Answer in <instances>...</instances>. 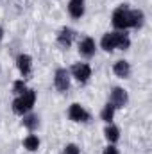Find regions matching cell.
Instances as JSON below:
<instances>
[{
	"instance_id": "23",
	"label": "cell",
	"mask_w": 152,
	"mask_h": 154,
	"mask_svg": "<svg viewBox=\"0 0 152 154\" xmlns=\"http://www.w3.org/2000/svg\"><path fill=\"white\" fill-rule=\"evenodd\" d=\"M0 72H2V68H0Z\"/></svg>"
},
{
	"instance_id": "11",
	"label": "cell",
	"mask_w": 152,
	"mask_h": 154,
	"mask_svg": "<svg viewBox=\"0 0 152 154\" xmlns=\"http://www.w3.org/2000/svg\"><path fill=\"white\" fill-rule=\"evenodd\" d=\"M113 72H114V75H118V77H122V79H127V77L131 75V65L127 63V61H116L113 65Z\"/></svg>"
},
{
	"instance_id": "6",
	"label": "cell",
	"mask_w": 152,
	"mask_h": 154,
	"mask_svg": "<svg viewBox=\"0 0 152 154\" xmlns=\"http://www.w3.org/2000/svg\"><path fill=\"white\" fill-rule=\"evenodd\" d=\"M68 116L74 122H88L90 120V113L81 106V104H72L68 109Z\"/></svg>"
},
{
	"instance_id": "21",
	"label": "cell",
	"mask_w": 152,
	"mask_h": 154,
	"mask_svg": "<svg viewBox=\"0 0 152 154\" xmlns=\"http://www.w3.org/2000/svg\"><path fill=\"white\" fill-rule=\"evenodd\" d=\"M104 154H120V152H118V149H116L114 145H108V147L104 149Z\"/></svg>"
},
{
	"instance_id": "10",
	"label": "cell",
	"mask_w": 152,
	"mask_h": 154,
	"mask_svg": "<svg viewBox=\"0 0 152 154\" xmlns=\"http://www.w3.org/2000/svg\"><path fill=\"white\" fill-rule=\"evenodd\" d=\"M79 52L84 57H91L95 54V39L93 38H84L79 43Z\"/></svg>"
},
{
	"instance_id": "8",
	"label": "cell",
	"mask_w": 152,
	"mask_h": 154,
	"mask_svg": "<svg viewBox=\"0 0 152 154\" xmlns=\"http://www.w3.org/2000/svg\"><path fill=\"white\" fill-rule=\"evenodd\" d=\"M74 38H75V31H74V29H70V27L61 29V31H59V34H57V41H59V45H61V47H65V48H68V47L72 45Z\"/></svg>"
},
{
	"instance_id": "13",
	"label": "cell",
	"mask_w": 152,
	"mask_h": 154,
	"mask_svg": "<svg viewBox=\"0 0 152 154\" xmlns=\"http://www.w3.org/2000/svg\"><path fill=\"white\" fill-rule=\"evenodd\" d=\"M143 22H145L143 11H141V9H132V11H131V27L140 29V27L143 25Z\"/></svg>"
},
{
	"instance_id": "17",
	"label": "cell",
	"mask_w": 152,
	"mask_h": 154,
	"mask_svg": "<svg viewBox=\"0 0 152 154\" xmlns=\"http://www.w3.org/2000/svg\"><path fill=\"white\" fill-rule=\"evenodd\" d=\"M113 116H114V108L108 102L106 106H104V109L100 111V118L104 120V122H108V124H111V120H113Z\"/></svg>"
},
{
	"instance_id": "16",
	"label": "cell",
	"mask_w": 152,
	"mask_h": 154,
	"mask_svg": "<svg viewBox=\"0 0 152 154\" xmlns=\"http://www.w3.org/2000/svg\"><path fill=\"white\" fill-rule=\"evenodd\" d=\"M22 124H23V125H25L29 131H34V129L39 125V118H38L36 115H23Z\"/></svg>"
},
{
	"instance_id": "18",
	"label": "cell",
	"mask_w": 152,
	"mask_h": 154,
	"mask_svg": "<svg viewBox=\"0 0 152 154\" xmlns=\"http://www.w3.org/2000/svg\"><path fill=\"white\" fill-rule=\"evenodd\" d=\"M131 47V39L127 34H123V32H120L118 34V45H116V48H120V50H127Z\"/></svg>"
},
{
	"instance_id": "20",
	"label": "cell",
	"mask_w": 152,
	"mask_h": 154,
	"mask_svg": "<svg viewBox=\"0 0 152 154\" xmlns=\"http://www.w3.org/2000/svg\"><path fill=\"white\" fill-rule=\"evenodd\" d=\"M63 154H81V151H79V147H77L75 143H68V145L65 147Z\"/></svg>"
},
{
	"instance_id": "1",
	"label": "cell",
	"mask_w": 152,
	"mask_h": 154,
	"mask_svg": "<svg viewBox=\"0 0 152 154\" xmlns=\"http://www.w3.org/2000/svg\"><path fill=\"white\" fill-rule=\"evenodd\" d=\"M34 102H36V91L34 90H25L22 95H18L13 100V111L16 115L23 116L34 108Z\"/></svg>"
},
{
	"instance_id": "3",
	"label": "cell",
	"mask_w": 152,
	"mask_h": 154,
	"mask_svg": "<svg viewBox=\"0 0 152 154\" xmlns=\"http://www.w3.org/2000/svg\"><path fill=\"white\" fill-rule=\"evenodd\" d=\"M129 102V95L123 88H113L111 90V97H109V104L113 106L114 109H120L123 108L125 104Z\"/></svg>"
},
{
	"instance_id": "5",
	"label": "cell",
	"mask_w": 152,
	"mask_h": 154,
	"mask_svg": "<svg viewBox=\"0 0 152 154\" xmlns=\"http://www.w3.org/2000/svg\"><path fill=\"white\" fill-rule=\"evenodd\" d=\"M70 74L75 77L79 82H86L90 77H91V66L86 65V63H75L70 70Z\"/></svg>"
},
{
	"instance_id": "7",
	"label": "cell",
	"mask_w": 152,
	"mask_h": 154,
	"mask_svg": "<svg viewBox=\"0 0 152 154\" xmlns=\"http://www.w3.org/2000/svg\"><path fill=\"white\" fill-rule=\"evenodd\" d=\"M16 66H18L20 74L23 77L29 75L31 70H32V57H31L29 54H20V56L16 57Z\"/></svg>"
},
{
	"instance_id": "19",
	"label": "cell",
	"mask_w": 152,
	"mask_h": 154,
	"mask_svg": "<svg viewBox=\"0 0 152 154\" xmlns=\"http://www.w3.org/2000/svg\"><path fill=\"white\" fill-rule=\"evenodd\" d=\"M25 90H27V86H25V81H23V79H20V81H14V82H13V93L22 95Z\"/></svg>"
},
{
	"instance_id": "15",
	"label": "cell",
	"mask_w": 152,
	"mask_h": 154,
	"mask_svg": "<svg viewBox=\"0 0 152 154\" xmlns=\"http://www.w3.org/2000/svg\"><path fill=\"white\" fill-rule=\"evenodd\" d=\"M23 147H25L27 151H31V152L38 151L39 149V138L36 136V134H29V136L23 140Z\"/></svg>"
},
{
	"instance_id": "14",
	"label": "cell",
	"mask_w": 152,
	"mask_h": 154,
	"mask_svg": "<svg viewBox=\"0 0 152 154\" xmlns=\"http://www.w3.org/2000/svg\"><path fill=\"white\" fill-rule=\"evenodd\" d=\"M104 134H106V138H108L109 143H114V142L120 140V129H118L116 125H111V124L104 129Z\"/></svg>"
},
{
	"instance_id": "22",
	"label": "cell",
	"mask_w": 152,
	"mask_h": 154,
	"mask_svg": "<svg viewBox=\"0 0 152 154\" xmlns=\"http://www.w3.org/2000/svg\"><path fill=\"white\" fill-rule=\"evenodd\" d=\"M2 38H4V31L0 29V41H2Z\"/></svg>"
},
{
	"instance_id": "12",
	"label": "cell",
	"mask_w": 152,
	"mask_h": 154,
	"mask_svg": "<svg viewBox=\"0 0 152 154\" xmlns=\"http://www.w3.org/2000/svg\"><path fill=\"white\" fill-rule=\"evenodd\" d=\"M68 13L74 18H81L84 14V0H70L68 4Z\"/></svg>"
},
{
	"instance_id": "2",
	"label": "cell",
	"mask_w": 152,
	"mask_h": 154,
	"mask_svg": "<svg viewBox=\"0 0 152 154\" xmlns=\"http://www.w3.org/2000/svg\"><path fill=\"white\" fill-rule=\"evenodd\" d=\"M113 25L118 31H125L131 27V9L123 4L113 13Z\"/></svg>"
},
{
	"instance_id": "9",
	"label": "cell",
	"mask_w": 152,
	"mask_h": 154,
	"mask_svg": "<svg viewBox=\"0 0 152 154\" xmlns=\"http://www.w3.org/2000/svg\"><path fill=\"white\" fill-rule=\"evenodd\" d=\"M118 34H120V32H108V34L102 36L100 45H102V48H104L106 52H111V50L116 48V45H118Z\"/></svg>"
},
{
	"instance_id": "4",
	"label": "cell",
	"mask_w": 152,
	"mask_h": 154,
	"mask_svg": "<svg viewBox=\"0 0 152 154\" xmlns=\"http://www.w3.org/2000/svg\"><path fill=\"white\" fill-rule=\"evenodd\" d=\"M54 84L59 91H66L70 88V72L66 68H57L54 74Z\"/></svg>"
}]
</instances>
